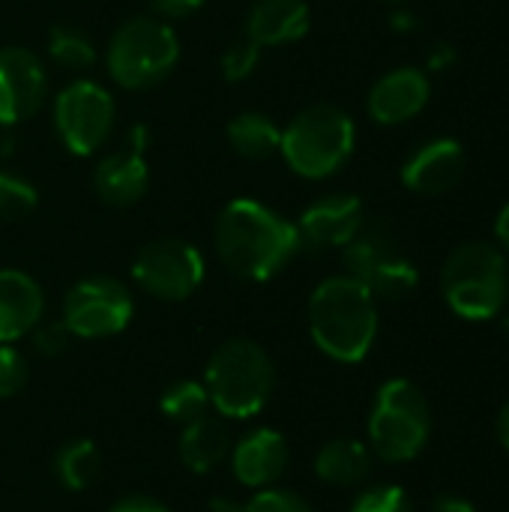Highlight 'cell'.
I'll list each match as a JSON object with an SVG mask.
<instances>
[{
  "instance_id": "obj_38",
  "label": "cell",
  "mask_w": 509,
  "mask_h": 512,
  "mask_svg": "<svg viewBox=\"0 0 509 512\" xmlns=\"http://www.w3.org/2000/svg\"><path fill=\"white\" fill-rule=\"evenodd\" d=\"M15 150V135H12V126H0V156H12Z\"/></svg>"
},
{
  "instance_id": "obj_14",
  "label": "cell",
  "mask_w": 509,
  "mask_h": 512,
  "mask_svg": "<svg viewBox=\"0 0 509 512\" xmlns=\"http://www.w3.org/2000/svg\"><path fill=\"white\" fill-rule=\"evenodd\" d=\"M468 168V156L456 138H435L414 150L402 168V183L420 195L453 192Z\"/></svg>"
},
{
  "instance_id": "obj_7",
  "label": "cell",
  "mask_w": 509,
  "mask_h": 512,
  "mask_svg": "<svg viewBox=\"0 0 509 512\" xmlns=\"http://www.w3.org/2000/svg\"><path fill=\"white\" fill-rule=\"evenodd\" d=\"M432 411L423 390L405 378H393L378 390L369 417V444L384 462H411L429 441Z\"/></svg>"
},
{
  "instance_id": "obj_34",
  "label": "cell",
  "mask_w": 509,
  "mask_h": 512,
  "mask_svg": "<svg viewBox=\"0 0 509 512\" xmlns=\"http://www.w3.org/2000/svg\"><path fill=\"white\" fill-rule=\"evenodd\" d=\"M432 512H477V507L459 495H441V498H435Z\"/></svg>"
},
{
  "instance_id": "obj_3",
  "label": "cell",
  "mask_w": 509,
  "mask_h": 512,
  "mask_svg": "<svg viewBox=\"0 0 509 512\" xmlns=\"http://www.w3.org/2000/svg\"><path fill=\"white\" fill-rule=\"evenodd\" d=\"M276 366L270 354L252 339L222 342L204 369L210 405L231 420H249L264 411L273 396Z\"/></svg>"
},
{
  "instance_id": "obj_21",
  "label": "cell",
  "mask_w": 509,
  "mask_h": 512,
  "mask_svg": "<svg viewBox=\"0 0 509 512\" xmlns=\"http://www.w3.org/2000/svg\"><path fill=\"white\" fill-rule=\"evenodd\" d=\"M372 471V450L357 438H333L315 456V474L330 486H357Z\"/></svg>"
},
{
  "instance_id": "obj_12",
  "label": "cell",
  "mask_w": 509,
  "mask_h": 512,
  "mask_svg": "<svg viewBox=\"0 0 509 512\" xmlns=\"http://www.w3.org/2000/svg\"><path fill=\"white\" fill-rule=\"evenodd\" d=\"M48 96V72L45 63L21 48H0V126H18L33 117Z\"/></svg>"
},
{
  "instance_id": "obj_10",
  "label": "cell",
  "mask_w": 509,
  "mask_h": 512,
  "mask_svg": "<svg viewBox=\"0 0 509 512\" xmlns=\"http://www.w3.org/2000/svg\"><path fill=\"white\" fill-rule=\"evenodd\" d=\"M207 276L204 255L180 240V237H159L138 249L132 261V279L141 291L156 300H186L192 297Z\"/></svg>"
},
{
  "instance_id": "obj_28",
  "label": "cell",
  "mask_w": 509,
  "mask_h": 512,
  "mask_svg": "<svg viewBox=\"0 0 509 512\" xmlns=\"http://www.w3.org/2000/svg\"><path fill=\"white\" fill-rule=\"evenodd\" d=\"M348 512H414V504L402 486L384 483V486H372L360 492Z\"/></svg>"
},
{
  "instance_id": "obj_4",
  "label": "cell",
  "mask_w": 509,
  "mask_h": 512,
  "mask_svg": "<svg viewBox=\"0 0 509 512\" xmlns=\"http://www.w3.org/2000/svg\"><path fill=\"white\" fill-rule=\"evenodd\" d=\"M357 126L339 105H309L285 129L279 153L288 168L306 180L333 177L354 153Z\"/></svg>"
},
{
  "instance_id": "obj_11",
  "label": "cell",
  "mask_w": 509,
  "mask_h": 512,
  "mask_svg": "<svg viewBox=\"0 0 509 512\" xmlns=\"http://www.w3.org/2000/svg\"><path fill=\"white\" fill-rule=\"evenodd\" d=\"M135 303L129 288L114 276H87L66 291L63 324L78 339H108L129 327Z\"/></svg>"
},
{
  "instance_id": "obj_41",
  "label": "cell",
  "mask_w": 509,
  "mask_h": 512,
  "mask_svg": "<svg viewBox=\"0 0 509 512\" xmlns=\"http://www.w3.org/2000/svg\"><path fill=\"white\" fill-rule=\"evenodd\" d=\"M501 330H504V339L509 342V318H504V324H501Z\"/></svg>"
},
{
  "instance_id": "obj_30",
  "label": "cell",
  "mask_w": 509,
  "mask_h": 512,
  "mask_svg": "<svg viewBox=\"0 0 509 512\" xmlns=\"http://www.w3.org/2000/svg\"><path fill=\"white\" fill-rule=\"evenodd\" d=\"M246 512H312V507L291 489H258L249 501Z\"/></svg>"
},
{
  "instance_id": "obj_33",
  "label": "cell",
  "mask_w": 509,
  "mask_h": 512,
  "mask_svg": "<svg viewBox=\"0 0 509 512\" xmlns=\"http://www.w3.org/2000/svg\"><path fill=\"white\" fill-rule=\"evenodd\" d=\"M108 512H171L165 504H159V501H153V498H141V495H135V498H123V501H117L114 507Z\"/></svg>"
},
{
  "instance_id": "obj_23",
  "label": "cell",
  "mask_w": 509,
  "mask_h": 512,
  "mask_svg": "<svg viewBox=\"0 0 509 512\" xmlns=\"http://www.w3.org/2000/svg\"><path fill=\"white\" fill-rule=\"evenodd\" d=\"M99 450L93 441L78 438V441H66L57 453H54V477L63 489L69 492H84L99 480Z\"/></svg>"
},
{
  "instance_id": "obj_5",
  "label": "cell",
  "mask_w": 509,
  "mask_h": 512,
  "mask_svg": "<svg viewBox=\"0 0 509 512\" xmlns=\"http://www.w3.org/2000/svg\"><path fill=\"white\" fill-rule=\"evenodd\" d=\"M180 60V39L174 27L156 15H135L120 24L108 42V75L126 90H144L165 81Z\"/></svg>"
},
{
  "instance_id": "obj_19",
  "label": "cell",
  "mask_w": 509,
  "mask_h": 512,
  "mask_svg": "<svg viewBox=\"0 0 509 512\" xmlns=\"http://www.w3.org/2000/svg\"><path fill=\"white\" fill-rule=\"evenodd\" d=\"M312 12L306 0H255L246 15V36L261 48L288 45L309 33Z\"/></svg>"
},
{
  "instance_id": "obj_40",
  "label": "cell",
  "mask_w": 509,
  "mask_h": 512,
  "mask_svg": "<svg viewBox=\"0 0 509 512\" xmlns=\"http://www.w3.org/2000/svg\"><path fill=\"white\" fill-rule=\"evenodd\" d=\"M498 438L509 450V402L501 408V417H498Z\"/></svg>"
},
{
  "instance_id": "obj_39",
  "label": "cell",
  "mask_w": 509,
  "mask_h": 512,
  "mask_svg": "<svg viewBox=\"0 0 509 512\" xmlns=\"http://www.w3.org/2000/svg\"><path fill=\"white\" fill-rule=\"evenodd\" d=\"M495 231H498V240H501V243L509 249V204H504V210H501V216H498Z\"/></svg>"
},
{
  "instance_id": "obj_32",
  "label": "cell",
  "mask_w": 509,
  "mask_h": 512,
  "mask_svg": "<svg viewBox=\"0 0 509 512\" xmlns=\"http://www.w3.org/2000/svg\"><path fill=\"white\" fill-rule=\"evenodd\" d=\"M204 3L207 0H150V9H153L156 18H162V21L171 24V21H180V18L195 15Z\"/></svg>"
},
{
  "instance_id": "obj_29",
  "label": "cell",
  "mask_w": 509,
  "mask_h": 512,
  "mask_svg": "<svg viewBox=\"0 0 509 512\" xmlns=\"http://www.w3.org/2000/svg\"><path fill=\"white\" fill-rule=\"evenodd\" d=\"M27 378H30L27 357L12 345H0V399L18 396L27 387Z\"/></svg>"
},
{
  "instance_id": "obj_37",
  "label": "cell",
  "mask_w": 509,
  "mask_h": 512,
  "mask_svg": "<svg viewBox=\"0 0 509 512\" xmlns=\"http://www.w3.org/2000/svg\"><path fill=\"white\" fill-rule=\"evenodd\" d=\"M210 512H246V504H240V501H234V498H213L210 504Z\"/></svg>"
},
{
  "instance_id": "obj_16",
  "label": "cell",
  "mask_w": 509,
  "mask_h": 512,
  "mask_svg": "<svg viewBox=\"0 0 509 512\" xmlns=\"http://www.w3.org/2000/svg\"><path fill=\"white\" fill-rule=\"evenodd\" d=\"M432 84L423 69L402 66L387 72L375 81L369 90V114L381 126H399L411 117H417L429 102Z\"/></svg>"
},
{
  "instance_id": "obj_36",
  "label": "cell",
  "mask_w": 509,
  "mask_h": 512,
  "mask_svg": "<svg viewBox=\"0 0 509 512\" xmlns=\"http://www.w3.org/2000/svg\"><path fill=\"white\" fill-rule=\"evenodd\" d=\"M390 24H393L396 33H414L417 30V15L411 9H396L390 15Z\"/></svg>"
},
{
  "instance_id": "obj_6",
  "label": "cell",
  "mask_w": 509,
  "mask_h": 512,
  "mask_svg": "<svg viewBox=\"0 0 509 512\" xmlns=\"http://www.w3.org/2000/svg\"><path fill=\"white\" fill-rule=\"evenodd\" d=\"M441 285L456 315L468 321H489L507 303V261L492 243H465L447 258Z\"/></svg>"
},
{
  "instance_id": "obj_2",
  "label": "cell",
  "mask_w": 509,
  "mask_h": 512,
  "mask_svg": "<svg viewBox=\"0 0 509 512\" xmlns=\"http://www.w3.org/2000/svg\"><path fill=\"white\" fill-rule=\"evenodd\" d=\"M309 333L327 357L360 363L378 336L372 291L348 273L324 279L309 297Z\"/></svg>"
},
{
  "instance_id": "obj_27",
  "label": "cell",
  "mask_w": 509,
  "mask_h": 512,
  "mask_svg": "<svg viewBox=\"0 0 509 512\" xmlns=\"http://www.w3.org/2000/svg\"><path fill=\"white\" fill-rule=\"evenodd\" d=\"M258 63H261V45L255 39H249V36H240L222 54V75L231 84L246 81L258 69Z\"/></svg>"
},
{
  "instance_id": "obj_22",
  "label": "cell",
  "mask_w": 509,
  "mask_h": 512,
  "mask_svg": "<svg viewBox=\"0 0 509 512\" xmlns=\"http://www.w3.org/2000/svg\"><path fill=\"white\" fill-rule=\"evenodd\" d=\"M225 138L237 156H243L249 162H261V159H270L279 153L282 129L273 117H267L261 111H243L228 123Z\"/></svg>"
},
{
  "instance_id": "obj_15",
  "label": "cell",
  "mask_w": 509,
  "mask_h": 512,
  "mask_svg": "<svg viewBox=\"0 0 509 512\" xmlns=\"http://www.w3.org/2000/svg\"><path fill=\"white\" fill-rule=\"evenodd\" d=\"M288 459H291L288 441L276 429H252L231 447L234 480L255 492L273 486L285 474Z\"/></svg>"
},
{
  "instance_id": "obj_25",
  "label": "cell",
  "mask_w": 509,
  "mask_h": 512,
  "mask_svg": "<svg viewBox=\"0 0 509 512\" xmlns=\"http://www.w3.org/2000/svg\"><path fill=\"white\" fill-rule=\"evenodd\" d=\"M159 411L177 423V426H186L192 420H201L207 411H210V396H207V387L204 381H192V378H183V381H174L162 399H159Z\"/></svg>"
},
{
  "instance_id": "obj_9",
  "label": "cell",
  "mask_w": 509,
  "mask_h": 512,
  "mask_svg": "<svg viewBox=\"0 0 509 512\" xmlns=\"http://www.w3.org/2000/svg\"><path fill=\"white\" fill-rule=\"evenodd\" d=\"M114 96L93 78H75L54 96V129L72 156H93L111 138Z\"/></svg>"
},
{
  "instance_id": "obj_17",
  "label": "cell",
  "mask_w": 509,
  "mask_h": 512,
  "mask_svg": "<svg viewBox=\"0 0 509 512\" xmlns=\"http://www.w3.org/2000/svg\"><path fill=\"white\" fill-rule=\"evenodd\" d=\"M147 150L123 141L120 150L105 153L93 168V189L111 207H129L144 198L150 186V168L144 159Z\"/></svg>"
},
{
  "instance_id": "obj_20",
  "label": "cell",
  "mask_w": 509,
  "mask_h": 512,
  "mask_svg": "<svg viewBox=\"0 0 509 512\" xmlns=\"http://www.w3.org/2000/svg\"><path fill=\"white\" fill-rule=\"evenodd\" d=\"M228 456H231V438H228V429L216 417L204 414L201 420H192V423L183 426L180 462L192 474H210Z\"/></svg>"
},
{
  "instance_id": "obj_31",
  "label": "cell",
  "mask_w": 509,
  "mask_h": 512,
  "mask_svg": "<svg viewBox=\"0 0 509 512\" xmlns=\"http://www.w3.org/2000/svg\"><path fill=\"white\" fill-rule=\"evenodd\" d=\"M30 336H33V348L42 357H60L66 351V345H69V339H72V333L66 330L63 321H48V324L39 321Z\"/></svg>"
},
{
  "instance_id": "obj_8",
  "label": "cell",
  "mask_w": 509,
  "mask_h": 512,
  "mask_svg": "<svg viewBox=\"0 0 509 512\" xmlns=\"http://www.w3.org/2000/svg\"><path fill=\"white\" fill-rule=\"evenodd\" d=\"M345 270L375 300H405L417 288V267L384 225H363L345 246Z\"/></svg>"
},
{
  "instance_id": "obj_18",
  "label": "cell",
  "mask_w": 509,
  "mask_h": 512,
  "mask_svg": "<svg viewBox=\"0 0 509 512\" xmlns=\"http://www.w3.org/2000/svg\"><path fill=\"white\" fill-rule=\"evenodd\" d=\"M45 315V294L24 270H0V345H12L33 333Z\"/></svg>"
},
{
  "instance_id": "obj_1",
  "label": "cell",
  "mask_w": 509,
  "mask_h": 512,
  "mask_svg": "<svg viewBox=\"0 0 509 512\" xmlns=\"http://www.w3.org/2000/svg\"><path fill=\"white\" fill-rule=\"evenodd\" d=\"M219 261L240 279L267 282L300 252L297 225L255 198L228 201L213 228Z\"/></svg>"
},
{
  "instance_id": "obj_13",
  "label": "cell",
  "mask_w": 509,
  "mask_h": 512,
  "mask_svg": "<svg viewBox=\"0 0 509 512\" xmlns=\"http://www.w3.org/2000/svg\"><path fill=\"white\" fill-rule=\"evenodd\" d=\"M297 225L300 249L324 252V249H345L357 231L363 228V201L357 195H324L309 204Z\"/></svg>"
},
{
  "instance_id": "obj_35",
  "label": "cell",
  "mask_w": 509,
  "mask_h": 512,
  "mask_svg": "<svg viewBox=\"0 0 509 512\" xmlns=\"http://www.w3.org/2000/svg\"><path fill=\"white\" fill-rule=\"evenodd\" d=\"M453 63H456V48H453V45H444V42H441V45L432 48V54H429V69L438 72V69H447V66H453Z\"/></svg>"
},
{
  "instance_id": "obj_24",
  "label": "cell",
  "mask_w": 509,
  "mask_h": 512,
  "mask_svg": "<svg viewBox=\"0 0 509 512\" xmlns=\"http://www.w3.org/2000/svg\"><path fill=\"white\" fill-rule=\"evenodd\" d=\"M48 57L69 72H87L99 60L93 39L75 24H54L48 30Z\"/></svg>"
},
{
  "instance_id": "obj_26",
  "label": "cell",
  "mask_w": 509,
  "mask_h": 512,
  "mask_svg": "<svg viewBox=\"0 0 509 512\" xmlns=\"http://www.w3.org/2000/svg\"><path fill=\"white\" fill-rule=\"evenodd\" d=\"M36 204V186L21 174L0 168V222H21L36 210Z\"/></svg>"
}]
</instances>
